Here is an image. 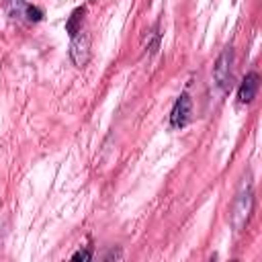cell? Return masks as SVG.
Returning a JSON list of instances; mask_svg holds the SVG:
<instances>
[{
	"mask_svg": "<svg viewBox=\"0 0 262 262\" xmlns=\"http://www.w3.org/2000/svg\"><path fill=\"white\" fill-rule=\"evenodd\" d=\"M160 39H162V33H160V25H154L147 35H145V47L149 49V53H156L158 47H160Z\"/></svg>",
	"mask_w": 262,
	"mask_h": 262,
	"instance_id": "cell-8",
	"label": "cell"
},
{
	"mask_svg": "<svg viewBox=\"0 0 262 262\" xmlns=\"http://www.w3.org/2000/svg\"><path fill=\"white\" fill-rule=\"evenodd\" d=\"M190 113H192V100L186 92H182L174 104H172V111H170V127L172 129H182L188 121H190Z\"/></svg>",
	"mask_w": 262,
	"mask_h": 262,
	"instance_id": "cell-4",
	"label": "cell"
},
{
	"mask_svg": "<svg viewBox=\"0 0 262 262\" xmlns=\"http://www.w3.org/2000/svg\"><path fill=\"white\" fill-rule=\"evenodd\" d=\"M27 8H29L27 0H4V12L12 20H25L27 23Z\"/></svg>",
	"mask_w": 262,
	"mask_h": 262,
	"instance_id": "cell-6",
	"label": "cell"
},
{
	"mask_svg": "<svg viewBox=\"0 0 262 262\" xmlns=\"http://www.w3.org/2000/svg\"><path fill=\"white\" fill-rule=\"evenodd\" d=\"M72 260H92V252L90 250H78L72 254Z\"/></svg>",
	"mask_w": 262,
	"mask_h": 262,
	"instance_id": "cell-10",
	"label": "cell"
},
{
	"mask_svg": "<svg viewBox=\"0 0 262 262\" xmlns=\"http://www.w3.org/2000/svg\"><path fill=\"white\" fill-rule=\"evenodd\" d=\"M231 63H233V49H231V45H227L219 53V57L215 61V68H213V78H215L217 86L221 88V92L229 90V84H231Z\"/></svg>",
	"mask_w": 262,
	"mask_h": 262,
	"instance_id": "cell-2",
	"label": "cell"
},
{
	"mask_svg": "<svg viewBox=\"0 0 262 262\" xmlns=\"http://www.w3.org/2000/svg\"><path fill=\"white\" fill-rule=\"evenodd\" d=\"M70 47H68V55L70 61L76 68H84L90 61V35L86 31H80L78 35L70 37Z\"/></svg>",
	"mask_w": 262,
	"mask_h": 262,
	"instance_id": "cell-3",
	"label": "cell"
},
{
	"mask_svg": "<svg viewBox=\"0 0 262 262\" xmlns=\"http://www.w3.org/2000/svg\"><path fill=\"white\" fill-rule=\"evenodd\" d=\"M254 211V188H252V178L250 174L246 176V182L239 186L235 192L229 209H227V221L235 231H244L250 217Z\"/></svg>",
	"mask_w": 262,
	"mask_h": 262,
	"instance_id": "cell-1",
	"label": "cell"
},
{
	"mask_svg": "<svg viewBox=\"0 0 262 262\" xmlns=\"http://www.w3.org/2000/svg\"><path fill=\"white\" fill-rule=\"evenodd\" d=\"M84 14H86V6H78L76 10H72V14L66 20V33L70 37L78 35L82 31V23H84Z\"/></svg>",
	"mask_w": 262,
	"mask_h": 262,
	"instance_id": "cell-7",
	"label": "cell"
},
{
	"mask_svg": "<svg viewBox=\"0 0 262 262\" xmlns=\"http://www.w3.org/2000/svg\"><path fill=\"white\" fill-rule=\"evenodd\" d=\"M43 16H45L43 8H39L35 4H29V8H27V23H41Z\"/></svg>",
	"mask_w": 262,
	"mask_h": 262,
	"instance_id": "cell-9",
	"label": "cell"
},
{
	"mask_svg": "<svg viewBox=\"0 0 262 262\" xmlns=\"http://www.w3.org/2000/svg\"><path fill=\"white\" fill-rule=\"evenodd\" d=\"M104 258H106V260H108V258H121V254H119V252H115V250H111V252H108Z\"/></svg>",
	"mask_w": 262,
	"mask_h": 262,
	"instance_id": "cell-11",
	"label": "cell"
},
{
	"mask_svg": "<svg viewBox=\"0 0 262 262\" xmlns=\"http://www.w3.org/2000/svg\"><path fill=\"white\" fill-rule=\"evenodd\" d=\"M258 86H260V76H258V72H248L246 76H244V80L239 82V88H237V102H242V104H248V102H252L254 98H256V94H258Z\"/></svg>",
	"mask_w": 262,
	"mask_h": 262,
	"instance_id": "cell-5",
	"label": "cell"
}]
</instances>
